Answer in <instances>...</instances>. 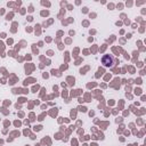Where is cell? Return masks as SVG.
I'll list each match as a JSON object with an SVG mask.
<instances>
[{
	"mask_svg": "<svg viewBox=\"0 0 146 146\" xmlns=\"http://www.w3.org/2000/svg\"><path fill=\"white\" fill-rule=\"evenodd\" d=\"M102 64L105 67H112L114 65V57L112 55H104L102 58Z\"/></svg>",
	"mask_w": 146,
	"mask_h": 146,
	"instance_id": "6da1fadb",
	"label": "cell"
}]
</instances>
